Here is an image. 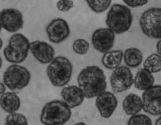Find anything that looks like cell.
<instances>
[{
    "mask_svg": "<svg viewBox=\"0 0 161 125\" xmlns=\"http://www.w3.org/2000/svg\"><path fill=\"white\" fill-rule=\"evenodd\" d=\"M143 110L152 116L161 115V85H153L142 95Z\"/></svg>",
    "mask_w": 161,
    "mask_h": 125,
    "instance_id": "cell-9",
    "label": "cell"
},
{
    "mask_svg": "<svg viewBox=\"0 0 161 125\" xmlns=\"http://www.w3.org/2000/svg\"><path fill=\"white\" fill-rule=\"evenodd\" d=\"M134 79L129 68L120 66L114 69L110 77L111 88L115 94L122 93L131 87Z\"/></svg>",
    "mask_w": 161,
    "mask_h": 125,
    "instance_id": "cell-8",
    "label": "cell"
},
{
    "mask_svg": "<svg viewBox=\"0 0 161 125\" xmlns=\"http://www.w3.org/2000/svg\"><path fill=\"white\" fill-rule=\"evenodd\" d=\"M5 125H29L25 116L18 113L9 114L5 118Z\"/></svg>",
    "mask_w": 161,
    "mask_h": 125,
    "instance_id": "cell-22",
    "label": "cell"
},
{
    "mask_svg": "<svg viewBox=\"0 0 161 125\" xmlns=\"http://www.w3.org/2000/svg\"><path fill=\"white\" fill-rule=\"evenodd\" d=\"M122 106L125 113L132 116L137 114L143 110V100L136 94L131 93L125 97Z\"/></svg>",
    "mask_w": 161,
    "mask_h": 125,
    "instance_id": "cell-16",
    "label": "cell"
},
{
    "mask_svg": "<svg viewBox=\"0 0 161 125\" xmlns=\"http://www.w3.org/2000/svg\"><path fill=\"white\" fill-rule=\"evenodd\" d=\"M127 125H153L152 121L148 116L136 114L129 118Z\"/></svg>",
    "mask_w": 161,
    "mask_h": 125,
    "instance_id": "cell-24",
    "label": "cell"
},
{
    "mask_svg": "<svg viewBox=\"0 0 161 125\" xmlns=\"http://www.w3.org/2000/svg\"><path fill=\"white\" fill-rule=\"evenodd\" d=\"M132 20L131 11L128 6L115 4L108 12L105 23L114 33L121 34L130 30Z\"/></svg>",
    "mask_w": 161,
    "mask_h": 125,
    "instance_id": "cell-3",
    "label": "cell"
},
{
    "mask_svg": "<svg viewBox=\"0 0 161 125\" xmlns=\"http://www.w3.org/2000/svg\"><path fill=\"white\" fill-rule=\"evenodd\" d=\"M74 6V2L72 1H60L57 3V7L59 11L67 12L72 9Z\"/></svg>",
    "mask_w": 161,
    "mask_h": 125,
    "instance_id": "cell-26",
    "label": "cell"
},
{
    "mask_svg": "<svg viewBox=\"0 0 161 125\" xmlns=\"http://www.w3.org/2000/svg\"><path fill=\"white\" fill-rule=\"evenodd\" d=\"M31 79L30 71L18 65L10 66L3 74V83L11 91L22 90L29 85Z\"/></svg>",
    "mask_w": 161,
    "mask_h": 125,
    "instance_id": "cell-7",
    "label": "cell"
},
{
    "mask_svg": "<svg viewBox=\"0 0 161 125\" xmlns=\"http://www.w3.org/2000/svg\"><path fill=\"white\" fill-rule=\"evenodd\" d=\"M0 86H1V92H1V95H2L5 93L6 89V86L4 83H1Z\"/></svg>",
    "mask_w": 161,
    "mask_h": 125,
    "instance_id": "cell-29",
    "label": "cell"
},
{
    "mask_svg": "<svg viewBox=\"0 0 161 125\" xmlns=\"http://www.w3.org/2000/svg\"><path fill=\"white\" fill-rule=\"evenodd\" d=\"M96 105L102 117L110 118L117 107L118 100L113 93L105 91L97 97Z\"/></svg>",
    "mask_w": 161,
    "mask_h": 125,
    "instance_id": "cell-13",
    "label": "cell"
},
{
    "mask_svg": "<svg viewBox=\"0 0 161 125\" xmlns=\"http://www.w3.org/2000/svg\"><path fill=\"white\" fill-rule=\"evenodd\" d=\"M47 73L50 81L53 86H64L71 79L72 63L66 57L57 56L48 66Z\"/></svg>",
    "mask_w": 161,
    "mask_h": 125,
    "instance_id": "cell-4",
    "label": "cell"
},
{
    "mask_svg": "<svg viewBox=\"0 0 161 125\" xmlns=\"http://www.w3.org/2000/svg\"><path fill=\"white\" fill-rule=\"evenodd\" d=\"M2 43H3V41H2V39H1V48L2 47V46H3Z\"/></svg>",
    "mask_w": 161,
    "mask_h": 125,
    "instance_id": "cell-32",
    "label": "cell"
},
{
    "mask_svg": "<svg viewBox=\"0 0 161 125\" xmlns=\"http://www.w3.org/2000/svg\"><path fill=\"white\" fill-rule=\"evenodd\" d=\"M0 104L3 111L12 114L19 110L21 106V101L16 93L7 92L1 95Z\"/></svg>",
    "mask_w": 161,
    "mask_h": 125,
    "instance_id": "cell-17",
    "label": "cell"
},
{
    "mask_svg": "<svg viewBox=\"0 0 161 125\" xmlns=\"http://www.w3.org/2000/svg\"><path fill=\"white\" fill-rule=\"evenodd\" d=\"M0 21L2 28L11 33L21 30L24 25L22 13L14 8L3 10L0 13Z\"/></svg>",
    "mask_w": 161,
    "mask_h": 125,
    "instance_id": "cell-10",
    "label": "cell"
},
{
    "mask_svg": "<svg viewBox=\"0 0 161 125\" xmlns=\"http://www.w3.org/2000/svg\"><path fill=\"white\" fill-rule=\"evenodd\" d=\"M124 53L121 50L111 51L104 53L102 59L104 67L109 69H114L120 66Z\"/></svg>",
    "mask_w": 161,
    "mask_h": 125,
    "instance_id": "cell-19",
    "label": "cell"
},
{
    "mask_svg": "<svg viewBox=\"0 0 161 125\" xmlns=\"http://www.w3.org/2000/svg\"><path fill=\"white\" fill-rule=\"evenodd\" d=\"M30 51L35 58L41 63H49L54 59V49L44 41L36 40L32 42L30 45Z\"/></svg>",
    "mask_w": 161,
    "mask_h": 125,
    "instance_id": "cell-14",
    "label": "cell"
},
{
    "mask_svg": "<svg viewBox=\"0 0 161 125\" xmlns=\"http://www.w3.org/2000/svg\"><path fill=\"white\" fill-rule=\"evenodd\" d=\"M78 85L85 98H93L105 92L107 82L103 70L97 66L84 68L78 77Z\"/></svg>",
    "mask_w": 161,
    "mask_h": 125,
    "instance_id": "cell-1",
    "label": "cell"
},
{
    "mask_svg": "<svg viewBox=\"0 0 161 125\" xmlns=\"http://www.w3.org/2000/svg\"><path fill=\"white\" fill-rule=\"evenodd\" d=\"M123 2L128 6L131 8H136L146 5L148 1H123Z\"/></svg>",
    "mask_w": 161,
    "mask_h": 125,
    "instance_id": "cell-27",
    "label": "cell"
},
{
    "mask_svg": "<svg viewBox=\"0 0 161 125\" xmlns=\"http://www.w3.org/2000/svg\"><path fill=\"white\" fill-rule=\"evenodd\" d=\"M90 9L96 13L105 12L110 7L112 1H86Z\"/></svg>",
    "mask_w": 161,
    "mask_h": 125,
    "instance_id": "cell-23",
    "label": "cell"
},
{
    "mask_svg": "<svg viewBox=\"0 0 161 125\" xmlns=\"http://www.w3.org/2000/svg\"><path fill=\"white\" fill-rule=\"evenodd\" d=\"M30 45V41L25 35L15 34L11 36L9 44L3 50L4 57L9 63H22L28 56Z\"/></svg>",
    "mask_w": 161,
    "mask_h": 125,
    "instance_id": "cell-5",
    "label": "cell"
},
{
    "mask_svg": "<svg viewBox=\"0 0 161 125\" xmlns=\"http://www.w3.org/2000/svg\"><path fill=\"white\" fill-rule=\"evenodd\" d=\"M89 43L83 39H77L74 42L72 46L74 52L80 55L86 54L89 51Z\"/></svg>",
    "mask_w": 161,
    "mask_h": 125,
    "instance_id": "cell-25",
    "label": "cell"
},
{
    "mask_svg": "<svg viewBox=\"0 0 161 125\" xmlns=\"http://www.w3.org/2000/svg\"><path fill=\"white\" fill-rule=\"evenodd\" d=\"M71 115L70 108L64 101L56 100L43 107L40 121L44 125H64L69 121Z\"/></svg>",
    "mask_w": 161,
    "mask_h": 125,
    "instance_id": "cell-2",
    "label": "cell"
},
{
    "mask_svg": "<svg viewBox=\"0 0 161 125\" xmlns=\"http://www.w3.org/2000/svg\"><path fill=\"white\" fill-rule=\"evenodd\" d=\"M124 61L127 66L135 68L139 66L143 61V55L140 50L136 48L127 49L124 53Z\"/></svg>",
    "mask_w": 161,
    "mask_h": 125,
    "instance_id": "cell-20",
    "label": "cell"
},
{
    "mask_svg": "<svg viewBox=\"0 0 161 125\" xmlns=\"http://www.w3.org/2000/svg\"><path fill=\"white\" fill-rule=\"evenodd\" d=\"M115 35L113 31L109 28L98 29L92 36V43L96 50L101 53L109 52L114 44Z\"/></svg>",
    "mask_w": 161,
    "mask_h": 125,
    "instance_id": "cell-11",
    "label": "cell"
},
{
    "mask_svg": "<svg viewBox=\"0 0 161 125\" xmlns=\"http://www.w3.org/2000/svg\"><path fill=\"white\" fill-rule=\"evenodd\" d=\"M61 95L64 102L70 109L81 105L85 98L81 89L76 85H69L64 87Z\"/></svg>",
    "mask_w": 161,
    "mask_h": 125,
    "instance_id": "cell-15",
    "label": "cell"
},
{
    "mask_svg": "<svg viewBox=\"0 0 161 125\" xmlns=\"http://www.w3.org/2000/svg\"><path fill=\"white\" fill-rule=\"evenodd\" d=\"M47 33L50 42L59 44L67 39L70 34L67 22L62 18L53 20L47 26Z\"/></svg>",
    "mask_w": 161,
    "mask_h": 125,
    "instance_id": "cell-12",
    "label": "cell"
},
{
    "mask_svg": "<svg viewBox=\"0 0 161 125\" xmlns=\"http://www.w3.org/2000/svg\"><path fill=\"white\" fill-rule=\"evenodd\" d=\"M73 125H87L86 123L84 122H79V123H76V124H74Z\"/></svg>",
    "mask_w": 161,
    "mask_h": 125,
    "instance_id": "cell-31",
    "label": "cell"
},
{
    "mask_svg": "<svg viewBox=\"0 0 161 125\" xmlns=\"http://www.w3.org/2000/svg\"><path fill=\"white\" fill-rule=\"evenodd\" d=\"M154 81L153 73L145 68H141L135 77L134 84L137 90L145 91L153 86Z\"/></svg>",
    "mask_w": 161,
    "mask_h": 125,
    "instance_id": "cell-18",
    "label": "cell"
},
{
    "mask_svg": "<svg viewBox=\"0 0 161 125\" xmlns=\"http://www.w3.org/2000/svg\"><path fill=\"white\" fill-rule=\"evenodd\" d=\"M143 66L152 73L160 72L161 71V56L156 53L151 54L143 63Z\"/></svg>",
    "mask_w": 161,
    "mask_h": 125,
    "instance_id": "cell-21",
    "label": "cell"
},
{
    "mask_svg": "<svg viewBox=\"0 0 161 125\" xmlns=\"http://www.w3.org/2000/svg\"><path fill=\"white\" fill-rule=\"evenodd\" d=\"M139 25L146 36L161 39V8L153 7L145 11L140 17Z\"/></svg>",
    "mask_w": 161,
    "mask_h": 125,
    "instance_id": "cell-6",
    "label": "cell"
},
{
    "mask_svg": "<svg viewBox=\"0 0 161 125\" xmlns=\"http://www.w3.org/2000/svg\"><path fill=\"white\" fill-rule=\"evenodd\" d=\"M156 47L157 53L161 56V39L157 42Z\"/></svg>",
    "mask_w": 161,
    "mask_h": 125,
    "instance_id": "cell-28",
    "label": "cell"
},
{
    "mask_svg": "<svg viewBox=\"0 0 161 125\" xmlns=\"http://www.w3.org/2000/svg\"><path fill=\"white\" fill-rule=\"evenodd\" d=\"M161 125V115L160 117H158L155 121V125Z\"/></svg>",
    "mask_w": 161,
    "mask_h": 125,
    "instance_id": "cell-30",
    "label": "cell"
}]
</instances>
